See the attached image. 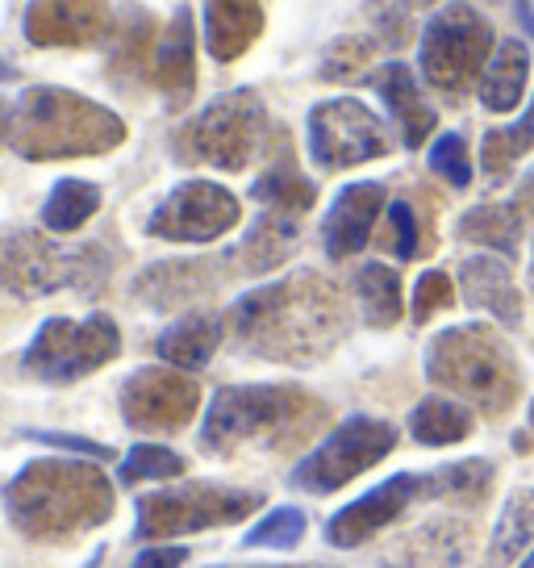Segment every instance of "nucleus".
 Masks as SVG:
<instances>
[{
  "mask_svg": "<svg viewBox=\"0 0 534 568\" xmlns=\"http://www.w3.org/2000/svg\"><path fill=\"white\" fill-rule=\"evenodd\" d=\"M427 381L484 414H505L522 389V368L493 326L468 322L430 338Z\"/></svg>",
  "mask_w": 534,
  "mask_h": 568,
  "instance_id": "obj_5",
  "label": "nucleus"
},
{
  "mask_svg": "<svg viewBox=\"0 0 534 568\" xmlns=\"http://www.w3.org/2000/svg\"><path fill=\"white\" fill-rule=\"evenodd\" d=\"M534 151V101L526 105V113L517 118L514 125H497L489 130L481 142V163H484V176L489 180H505L514 172V163L522 155Z\"/></svg>",
  "mask_w": 534,
  "mask_h": 568,
  "instance_id": "obj_32",
  "label": "nucleus"
},
{
  "mask_svg": "<svg viewBox=\"0 0 534 568\" xmlns=\"http://www.w3.org/2000/svg\"><path fill=\"white\" fill-rule=\"evenodd\" d=\"M250 196L267 205V210H280V213H297L301 217L305 210H314L318 201V184L309 176H301V168L288 160L267 163V172L255 184H250Z\"/></svg>",
  "mask_w": 534,
  "mask_h": 568,
  "instance_id": "obj_31",
  "label": "nucleus"
},
{
  "mask_svg": "<svg viewBox=\"0 0 534 568\" xmlns=\"http://www.w3.org/2000/svg\"><path fill=\"white\" fill-rule=\"evenodd\" d=\"M222 260H163V264H151L134 281V297L146 310H184V305H196L222 284V272H217Z\"/></svg>",
  "mask_w": 534,
  "mask_h": 568,
  "instance_id": "obj_18",
  "label": "nucleus"
},
{
  "mask_svg": "<svg viewBox=\"0 0 534 568\" xmlns=\"http://www.w3.org/2000/svg\"><path fill=\"white\" fill-rule=\"evenodd\" d=\"M264 34V0H201V38L217 63H234Z\"/></svg>",
  "mask_w": 534,
  "mask_h": 568,
  "instance_id": "obj_20",
  "label": "nucleus"
},
{
  "mask_svg": "<svg viewBox=\"0 0 534 568\" xmlns=\"http://www.w3.org/2000/svg\"><path fill=\"white\" fill-rule=\"evenodd\" d=\"M517 13H522V21H526V30H531V38H534V13L526 0H517Z\"/></svg>",
  "mask_w": 534,
  "mask_h": 568,
  "instance_id": "obj_47",
  "label": "nucleus"
},
{
  "mask_svg": "<svg viewBox=\"0 0 534 568\" xmlns=\"http://www.w3.org/2000/svg\"><path fill=\"white\" fill-rule=\"evenodd\" d=\"M101 201H105V193H101V184H92V180H59L51 189V196H47V205H42V226L51 234H75L84 231L92 217L101 213Z\"/></svg>",
  "mask_w": 534,
  "mask_h": 568,
  "instance_id": "obj_29",
  "label": "nucleus"
},
{
  "mask_svg": "<svg viewBox=\"0 0 534 568\" xmlns=\"http://www.w3.org/2000/svg\"><path fill=\"white\" fill-rule=\"evenodd\" d=\"M222 338H226L222 318L209 314V310H201V314H188V318L172 322V326L155 338V355H160L167 368L201 373V368L217 355Z\"/></svg>",
  "mask_w": 534,
  "mask_h": 568,
  "instance_id": "obj_24",
  "label": "nucleus"
},
{
  "mask_svg": "<svg viewBox=\"0 0 534 568\" xmlns=\"http://www.w3.org/2000/svg\"><path fill=\"white\" fill-rule=\"evenodd\" d=\"M122 355V331L109 314H89L84 322L47 318L21 355V368L47 385H72L101 373Z\"/></svg>",
  "mask_w": 534,
  "mask_h": 568,
  "instance_id": "obj_9",
  "label": "nucleus"
},
{
  "mask_svg": "<svg viewBox=\"0 0 534 568\" xmlns=\"http://www.w3.org/2000/svg\"><path fill=\"white\" fill-rule=\"evenodd\" d=\"M384 213V184L376 180H359V184H347L339 189L335 205L321 217V247L330 260H351L368 247L376 222Z\"/></svg>",
  "mask_w": 534,
  "mask_h": 568,
  "instance_id": "obj_17",
  "label": "nucleus"
},
{
  "mask_svg": "<svg viewBox=\"0 0 534 568\" xmlns=\"http://www.w3.org/2000/svg\"><path fill=\"white\" fill-rule=\"evenodd\" d=\"M125 142V122L109 105L84 92L34 84L13 101L9 146L30 163L92 160Z\"/></svg>",
  "mask_w": 534,
  "mask_h": 568,
  "instance_id": "obj_3",
  "label": "nucleus"
},
{
  "mask_svg": "<svg viewBox=\"0 0 534 568\" xmlns=\"http://www.w3.org/2000/svg\"><path fill=\"white\" fill-rule=\"evenodd\" d=\"M460 293L472 310L493 314L501 326L522 322V297H517L514 272L505 264V255H472L460 264Z\"/></svg>",
  "mask_w": 534,
  "mask_h": 568,
  "instance_id": "obj_23",
  "label": "nucleus"
},
{
  "mask_svg": "<svg viewBox=\"0 0 534 568\" xmlns=\"http://www.w3.org/2000/svg\"><path fill=\"white\" fill-rule=\"evenodd\" d=\"M531 426H534V402H531Z\"/></svg>",
  "mask_w": 534,
  "mask_h": 568,
  "instance_id": "obj_50",
  "label": "nucleus"
},
{
  "mask_svg": "<svg viewBox=\"0 0 534 568\" xmlns=\"http://www.w3.org/2000/svg\"><path fill=\"white\" fill-rule=\"evenodd\" d=\"M238 347L271 364H318L351 331V310L318 272H288L230 305Z\"/></svg>",
  "mask_w": 534,
  "mask_h": 568,
  "instance_id": "obj_1",
  "label": "nucleus"
},
{
  "mask_svg": "<svg viewBox=\"0 0 534 568\" xmlns=\"http://www.w3.org/2000/svg\"><path fill=\"white\" fill-rule=\"evenodd\" d=\"M25 439L59 447V452H75V456H84V460H109V456H113V447L96 444V439H84V435H63V430H25Z\"/></svg>",
  "mask_w": 534,
  "mask_h": 568,
  "instance_id": "obj_43",
  "label": "nucleus"
},
{
  "mask_svg": "<svg viewBox=\"0 0 534 568\" xmlns=\"http://www.w3.org/2000/svg\"><path fill=\"white\" fill-rule=\"evenodd\" d=\"M243 217V205L230 189L214 180H184L146 217V234L163 243H214L230 234Z\"/></svg>",
  "mask_w": 534,
  "mask_h": 568,
  "instance_id": "obj_13",
  "label": "nucleus"
},
{
  "mask_svg": "<svg viewBox=\"0 0 534 568\" xmlns=\"http://www.w3.org/2000/svg\"><path fill=\"white\" fill-rule=\"evenodd\" d=\"M463 243H476L484 251H497L505 260H514L517 247H522V210L514 201H484V205H472V210L460 217L455 226Z\"/></svg>",
  "mask_w": 534,
  "mask_h": 568,
  "instance_id": "obj_27",
  "label": "nucleus"
},
{
  "mask_svg": "<svg viewBox=\"0 0 534 568\" xmlns=\"http://www.w3.org/2000/svg\"><path fill=\"white\" fill-rule=\"evenodd\" d=\"M184 468L188 460L172 452V447H160V444H134L125 452L122 468H117V480H122L125 489H134V485H143V480H176L184 477Z\"/></svg>",
  "mask_w": 534,
  "mask_h": 568,
  "instance_id": "obj_36",
  "label": "nucleus"
},
{
  "mask_svg": "<svg viewBox=\"0 0 534 568\" xmlns=\"http://www.w3.org/2000/svg\"><path fill=\"white\" fill-rule=\"evenodd\" d=\"M155 89L172 113L193 105L196 97V21L193 9L179 4L172 21L163 26L160 47H155Z\"/></svg>",
  "mask_w": 534,
  "mask_h": 568,
  "instance_id": "obj_19",
  "label": "nucleus"
},
{
  "mask_svg": "<svg viewBox=\"0 0 534 568\" xmlns=\"http://www.w3.org/2000/svg\"><path fill=\"white\" fill-rule=\"evenodd\" d=\"M418 497H422V477L397 473L384 485L368 489L363 497L347 501L339 515L326 523V544L330 548H359V544H368L376 531H384L389 523L405 515L410 501H418Z\"/></svg>",
  "mask_w": 534,
  "mask_h": 568,
  "instance_id": "obj_16",
  "label": "nucleus"
},
{
  "mask_svg": "<svg viewBox=\"0 0 534 568\" xmlns=\"http://www.w3.org/2000/svg\"><path fill=\"white\" fill-rule=\"evenodd\" d=\"M514 205H517V210H522V217H526V222H531V226H534V168H531V172H526V180L517 184Z\"/></svg>",
  "mask_w": 534,
  "mask_h": 568,
  "instance_id": "obj_45",
  "label": "nucleus"
},
{
  "mask_svg": "<svg viewBox=\"0 0 534 568\" xmlns=\"http://www.w3.org/2000/svg\"><path fill=\"white\" fill-rule=\"evenodd\" d=\"M418 213H413L410 201H392L389 205V251L397 260H413L422 243H418Z\"/></svg>",
  "mask_w": 534,
  "mask_h": 568,
  "instance_id": "obj_41",
  "label": "nucleus"
},
{
  "mask_svg": "<svg viewBox=\"0 0 534 568\" xmlns=\"http://www.w3.org/2000/svg\"><path fill=\"white\" fill-rule=\"evenodd\" d=\"M184 560H188V548H179V544H155V548L138 551L130 568H179Z\"/></svg>",
  "mask_w": 534,
  "mask_h": 568,
  "instance_id": "obj_44",
  "label": "nucleus"
},
{
  "mask_svg": "<svg viewBox=\"0 0 534 568\" xmlns=\"http://www.w3.org/2000/svg\"><path fill=\"white\" fill-rule=\"evenodd\" d=\"M526 80H531V47L522 38H501L481 75V105L489 113H510L522 101Z\"/></svg>",
  "mask_w": 534,
  "mask_h": 568,
  "instance_id": "obj_25",
  "label": "nucleus"
},
{
  "mask_svg": "<svg viewBox=\"0 0 534 568\" xmlns=\"http://www.w3.org/2000/svg\"><path fill=\"white\" fill-rule=\"evenodd\" d=\"M534 539V489H522L505 501L497 527H493V539H489V568L510 565L517 551Z\"/></svg>",
  "mask_w": 534,
  "mask_h": 568,
  "instance_id": "obj_33",
  "label": "nucleus"
},
{
  "mask_svg": "<svg viewBox=\"0 0 534 568\" xmlns=\"http://www.w3.org/2000/svg\"><path fill=\"white\" fill-rule=\"evenodd\" d=\"M271 146V118L255 89H234L214 97L179 130L176 155L184 163H205L217 172H247Z\"/></svg>",
  "mask_w": 534,
  "mask_h": 568,
  "instance_id": "obj_7",
  "label": "nucleus"
},
{
  "mask_svg": "<svg viewBox=\"0 0 534 568\" xmlns=\"http://www.w3.org/2000/svg\"><path fill=\"white\" fill-rule=\"evenodd\" d=\"M517 568H534V551H531V556H526V560H522Z\"/></svg>",
  "mask_w": 534,
  "mask_h": 568,
  "instance_id": "obj_49",
  "label": "nucleus"
},
{
  "mask_svg": "<svg viewBox=\"0 0 534 568\" xmlns=\"http://www.w3.org/2000/svg\"><path fill=\"white\" fill-rule=\"evenodd\" d=\"M368 84H372V89L380 92V101L389 105V118H392V125L401 130V142H405L410 151H418V146L434 134L439 118H434V109L427 105V97L418 92L413 71L392 59V63H384V68H376L372 75H368Z\"/></svg>",
  "mask_w": 534,
  "mask_h": 568,
  "instance_id": "obj_22",
  "label": "nucleus"
},
{
  "mask_svg": "<svg viewBox=\"0 0 534 568\" xmlns=\"http://www.w3.org/2000/svg\"><path fill=\"white\" fill-rule=\"evenodd\" d=\"M201 409V385L179 368H138L122 385V418L130 430L176 435Z\"/></svg>",
  "mask_w": 534,
  "mask_h": 568,
  "instance_id": "obj_14",
  "label": "nucleus"
},
{
  "mask_svg": "<svg viewBox=\"0 0 534 568\" xmlns=\"http://www.w3.org/2000/svg\"><path fill=\"white\" fill-rule=\"evenodd\" d=\"M493 480L489 460H455L443 464L422 477V497H443V501H481V494Z\"/></svg>",
  "mask_w": 534,
  "mask_h": 568,
  "instance_id": "obj_35",
  "label": "nucleus"
},
{
  "mask_svg": "<svg viewBox=\"0 0 534 568\" xmlns=\"http://www.w3.org/2000/svg\"><path fill=\"white\" fill-rule=\"evenodd\" d=\"M305 139H309V160L326 168V172L384 160L392 151L389 125L356 97L318 101L305 118Z\"/></svg>",
  "mask_w": 534,
  "mask_h": 568,
  "instance_id": "obj_12",
  "label": "nucleus"
},
{
  "mask_svg": "<svg viewBox=\"0 0 534 568\" xmlns=\"http://www.w3.org/2000/svg\"><path fill=\"white\" fill-rule=\"evenodd\" d=\"M430 172L451 184V189H468L472 184V160H468V142L463 134H439L430 146Z\"/></svg>",
  "mask_w": 534,
  "mask_h": 568,
  "instance_id": "obj_39",
  "label": "nucleus"
},
{
  "mask_svg": "<svg viewBox=\"0 0 534 568\" xmlns=\"http://www.w3.org/2000/svg\"><path fill=\"white\" fill-rule=\"evenodd\" d=\"M392 447H397V426L384 423V418L351 414L347 423L335 426V430L288 473V485L314 497L339 494L342 485H351V480L363 477L368 468H376Z\"/></svg>",
  "mask_w": 534,
  "mask_h": 568,
  "instance_id": "obj_11",
  "label": "nucleus"
},
{
  "mask_svg": "<svg viewBox=\"0 0 534 568\" xmlns=\"http://www.w3.org/2000/svg\"><path fill=\"white\" fill-rule=\"evenodd\" d=\"M451 297H455V288H451V276L446 272H439V267H430V272H422L418 276V284H413V322L422 326V322H430L439 310H446L451 305Z\"/></svg>",
  "mask_w": 534,
  "mask_h": 568,
  "instance_id": "obj_40",
  "label": "nucleus"
},
{
  "mask_svg": "<svg viewBox=\"0 0 534 568\" xmlns=\"http://www.w3.org/2000/svg\"><path fill=\"white\" fill-rule=\"evenodd\" d=\"M410 4H418V9H427V4H443V0H410Z\"/></svg>",
  "mask_w": 534,
  "mask_h": 568,
  "instance_id": "obj_48",
  "label": "nucleus"
},
{
  "mask_svg": "<svg viewBox=\"0 0 534 568\" xmlns=\"http://www.w3.org/2000/svg\"><path fill=\"white\" fill-rule=\"evenodd\" d=\"M113 260L105 247H68L54 243L42 231H4L0 234V288L21 302L30 297H51L72 288L80 297H96L109 284Z\"/></svg>",
  "mask_w": 534,
  "mask_h": 568,
  "instance_id": "obj_6",
  "label": "nucleus"
},
{
  "mask_svg": "<svg viewBox=\"0 0 534 568\" xmlns=\"http://www.w3.org/2000/svg\"><path fill=\"white\" fill-rule=\"evenodd\" d=\"M301 247V217L297 213L264 210L259 222L243 234V243L226 255V264L238 267L243 276H264L292 260V251Z\"/></svg>",
  "mask_w": 534,
  "mask_h": 568,
  "instance_id": "obj_21",
  "label": "nucleus"
},
{
  "mask_svg": "<svg viewBox=\"0 0 534 568\" xmlns=\"http://www.w3.org/2000/svg\"><path fill=\"white\" fill-rule=\"evenodd\" d=\"M21 30L34 47H96L113 42L117 18L109 0H30Z\"/></svg>",
  "mask_w": 534,
  "mask_h": 568,
  "instance_id": "obj_15",
  "label": "nucleus"
},
{
  "mask_svg": "<svg viewBox=\"0 0 534 568\" xmlns=\"http://www.w3.org/2000/svg\"><path fill=\"white\" fill-rule=\"evenodd\" d=\"M305 510L297 506H276V510H267L247 535H243V548H267V551H288L297 548L305 539Z\"/></svg>",
  "mask_w": 534,
  "mask_h": 568,
  "instance_id": "obj_37",
  "label": "nucleus"
},
{
  "mask_svg": "<svg viewBox=\"0 0 534 568\" xmlns=\"http://www.w3.org/2000/svg\"><path fill=\"white\" fill-rule=\"evenodd\" d=\"M264 506L255 489H222V485H172L160 494L138 497V539H176V535L214 531L243 523Z\"/></svg>",
  "mask_w": 534,
  "mask_h": 568,
  "instance_id": "obj_10",
  "label": "nucleus"
},
{
  "mask_svg": "<svg viewBox=\"0 0 534 568\" xmlns=\"http://www.w3.org/2000/svg\"><path fill=\"white\" fill-rule=\"evenodd\" d=\"M531 284H534V260H531Z\"/></svg>",
  "mask_w": 534,
  "mask_h": 568,
  "instance_id": "obj_51",
  "label": "nucleus"
},
{
  "mask_svg": "<svg viewBox=\"0 0 534 568\" xmlns=\"http://www.w3.org/2000/svg\"><path fill=\"white\" fill-rule=\"evenodd\" d=\"M9 113H13V105L0 101V142H9Z\"/></svg>",
  "mask_w": 534,
  "mask_h": 568,
  "instance_id": "obj_46",
  "label": "nucleus"
},
{
  "mask_svg": "<svg viewBox=\"0 0 534 568\" xmlns=\"http://www.w3.org/2000/svg\"><path fill=\"white\" fill-rule=\"evenodd\" d=\"M4 515L25 539L63 544L113 515V485L101 464L47 456L4 485Z\"/></svg>",
  "mask_w": 534,
  "mask_h": 568,
  "instance_id": "obj_2",
  "label": "nucleus"
},
{
  "mask_svg": "<svg viewBox=\"0 0 534 568\" xmlns=\"http://www.w3.org/2000/svg\"><path fill=\"white\" fill-rule=\"evenodd\" d=\"M405 548L422 560V565H463L468 551H472V531L455 523V518H434V523H422L418 535H410Z\"/></svg>",
  "mask_w": 534,
  "mask_h": 568,
  "instance_id": "obj_34",
  "label": "nucleus"
},
{
  "mask_svg": "<svg viewBox=\"0 0 534 568\" xmlns=\"http://www.w3.org/2000/svg\"><path fill=\"white\" fill-rule=\"evenodd\" d=\"M497 51L493 26L472 4H446L422 30L418 42V68L427 84L443 97H463L468 89H481V75Z\"/></svg>",
  "mask_w": 534,
  "mask_h": 568,
  "instance_id": "obj_8",
  "label": "nucleus"
},
{
  "mask_svg": "<svg viewBox=\"0 0 534 568\" xmlns=\"http://www.w3.org/2000/svg\"><path fill=\"white\" fill-rule=\"evenodd\" d=\"M372 18L389 47L410 42V0H372Z\"/></svg>",
  "mask_w": 534,
  "mask_h": 568,
  "instance_id": "obj_42",
  "label": "nucleus"
},
{
  "mask_svg": "<svg viewBox=\"0 0 534 568\" xmlns=\"http://www.w3.org/2000/svg\"><path fill=\"white\" fill-rule=\"evenodd\" d=\"M155 47H160V38H155V18L146 13L143 4H134L125 21L117 26V34H113V59H109V75L122 84V75H130V84L125 89H134V75H146V80H155Z\"/></svg>",
  "mask_w": 534,
  "mask_h": 568,
  "instance_id": "obj_26",
  "label": "nucleus"
},
{
  "mask_svg": "<svg viewBox=\"0 0 534 568\" xmlns=\"http://www.w3.org/2000/svg\"><path fill=\"white\" fill-rule=\"evenodd\" d=\"M472 426H476V418L460 397H422L410 409V435L422 447L463 444L472 435Z\"/></svg>",
  "mask_w": 534,
  "mask_h": 568,
  "instance_id": "obj_28",
  "label": "nucleus"
},
{
  "mask_svg": "<svg viewBox=\"0 0 534 568\" xmlns=\"http://www.w3.org/2000/svg\"><path fill=\"white\" fill-rule=\"evenodd\" d=\"M326 418L314 393L301 385H226L209 397L201 418V452L234 456L250 444L285 452L305 444Z\"/></svg>",
  "mask_w": 534,
  "mask_h": 568,
  "instance_id": "obj_4",
  "label": "nucleus"
},
{
  "mask_svg": "<svg viewBox=\"0 0 534 568\" xmlns=\"http://www.w3.org/2000/svg\"><path fill=\"white\" fill-rule=\"evenodd\" d=\"M376 42L372 38H339L330 51L321 54L318 63V80H351L359 71L372 63Z\"/></svg>",
  "mask_w": 534,
  "mask_h": 568,
  "instance_id": "obj_38",
  "label": "nucleus"
},
{
  "mask_svg": "<svg viewBox=\"0 0 534 568\" xmlns=\"http://www.w3.org/2000/svg\"><path fill=\"white\" fill-rule=\"evenodd\" d=\"M356 302L363 310V322L376 326V331H384V326H397L401 322V276H397V267L389 264H363L356 267Z\"/></svg>",
  "mask_w": 534,
  "mask_h": 568,
  "instance_id": "obj_30",
  "label": "nucleus"
}]
</instances>
